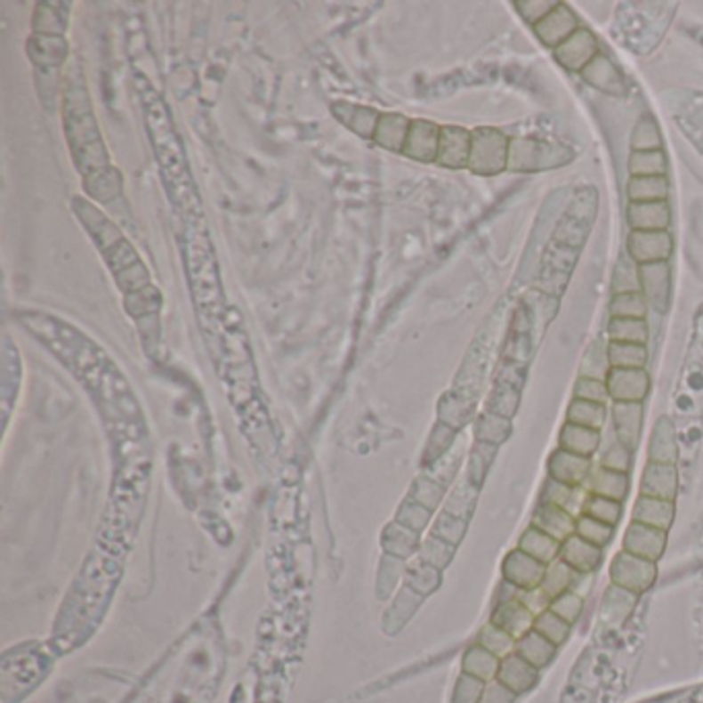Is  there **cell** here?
<instances>
[{"mask_svg": "<svg viewBox=\"0 0 703 703\" xmlns=\"http://www.w3.org/2000/svg\"><path fill=\"white\" fill-rule=\"evenodd\" d=\"M64 133L69 134L73 151L81 145V151L75 155L81 172L89 174L91 169L108 167V155L103 151L83 83H73L69 91H64Z\"/></svg>", "mask_w": 703, "mask_h": 703, "instance_id": "6da1fadb", "label": "cell"}, {"mask_svg": "<svg viewBox=\"0 0 703 703\" xmlns=\"http://www.w3.org/2000/svg\"><path fill=\"white\" fill-rule=\"evenodd\" d=\"M510 161V141L497 128L473 130L468 169L474 175H499Z\"/></svg>", "mask_w": 703, "mask_h": 703, "instance_id": "7a4b0ae2", "label": "cell"}, {"mask_svg": "<svg viewBox=\"0 0 703 703\" xmlns=\"http://www.w3.org/2000/svg\"><path fill=\"white\" fill-rule=\"evenodd\" d=\"M571 161V151L559 142L516 139L510 142L507 169L513 172H538V169L559 167Z\"/></svg>", "mask_w": 703, "mask_h": 703, "instance_id": "3957f363", "label": "cell"}, {"mask_svg": "<svg viewBox=\"0 0 703 703\" xmlns=\"http://www.w3.org/2000/svg\"><path fill=\"white\" fill-rule=\"evenodd\" d=\"M656 576H659V570H656L654 562L631 555L627 551L617 553L609 568V578L615 588L629 592V594L648 592L654 586Z\"/></svg>", "mask_w": 703, "mask_h": 703, "instance_id": "277c9868", "label": "cell"}, {"mask_svg": "<svg viewBox=\"0 0 703 703\" xmlns=\"http://www.w3.org/2000/svg\"><path fill=\"white\" fill-rule=\"evenodd\" d=\"M546 565L537 562L535 557H530L529 553L522 549H513L505 555L504 565H501V576L504 582L512 584L518 590H535L543 584Z\"/></svg>", "mask_w": 703, "mask_h": 703, "instance_id": "5b68a950", "label": "cell"}, {"mask_svg": "<svg viewBox=\"0 0 703 703\" xmlns=\"http://www.w3.org/2000/svg\"><path fill=\"white\" fill-rule=\"evenodd\" d=\"M555 61L571 73H582L598 56V40L590 29L579 28L568 42L553 50Z\"/></svg>", "mask_w": 703, "mask_h": 703, "instance_id": "8992f818", "label": "cell"}, {"mask_svg": "<svg viewBox=\"0 0 703 703\" xmlns=\"http://www.w3.org/2000/svg\"><path fill=\"white\" fill-rule=\"evenodd\" d=\"M668 532L652 529V526L631 522L625 530L623 537V551L631 553V555L643 557L648 562L659 563L660 557L667 551Z\"/></svg>", "mask_w": 703, "mask_h": 703, "instance_id": "52a82bcc", "label": "cell"}, {"mask_svg": "<svg viewBox=\"0 0 703 703\" xmlns=\"http://www.w3.org/2000/svg\"><path fill=\"white\" fill-rule=\"evenodd\" d=\"M607 390L615 402H643L650 394V376L646 369H610Z\"/></svg>", "mask_w": 703, "mask_h": 703, "instance_id": "ba28073f", "label": "cell"}, {"mask_svg": "<svg viewBox=\"0 0 703 703\" xmlns=\"http://www.w3.org/2000/svg\"><path fill=\"white\" fill-rule=\"evenodd\" d=\"M440 134L441 126L433 125V122L413 120L402 155L408 159L421 161V164H432V161L438 159Z\"/></svg>", "mask_w": 703, "mask_h": 703, "instance_id": "9c48e42d", "label": "cell"}, {"mask_svg": "<svg viewBox=\"0 0 703 703\" xmlns=\"http://www.w3.org/2000/svg\"><path fill=\"white\" fill-rule=\"evenodd\" d=\"M627 250L637 264L664 263L673 254V238L668 231H631Z\"/></svg>", "mask_w": 703, "mask_h": 703, "instance_id": "30bf717a", "label": "cell"}, {"mask_svg": "<svg viewBox=\"0 0 703 703\" xmlns=\"http://www.w3.org/2000/svg\"><path fill=\"white\" fill-rule=\"evenodd\" d=\"M471 142L473 133L462 126H441L440 134V151L438 164L448 169L468 167L471 159Z\"/></svg>", "mask_w": 703, "mask_h": 703, "instance_id": "8fae6325", "label": "cell"}, {"mask_svg": "<svg viewBox=\"0 0 703 703\" xmlns=\"http://www.w3.org/2000/svg\"><path fill=\"white\" fill-rule=\"evenodd\" d=\"M640 283L648 305H652L656 311L664 314V311L668 310V302H670L668 260H664V263L640 264Z\"/></svg>", "mask_w": 703, "mask_h": 703, "instance_id": "7c38bea8", "label": "cell"}, {"mask_svg": "<svg viewBox=\"0 0 703 703\" xmlns=\"http://www.w3.org/2000/svg\"><path fill=\"white\" fill-rule=\"evenodd\" d=\"M578 29L579 23L576 12L562 3L557 4V9L549 17H545L535 28L538 40L553 50L559 48L563 42H568Z\"/></svg>", "mask_w": 703, "mask_h": 703, "instance_id": "4fadbf2b", "label": "cell"}, {"mask_svg": "<svg viewBox=\"0 0 703 703\" xmlns=\"http://www.w3.org/2000/svg\"><path fill=\"white\" fill-rule=\"evenodd\" d=\"M679 491V474L675 465H660V462H648L643 468L640 481V496L659 497L675 501Z\"/></svg>", "mask_w": 703, "mask_h": 703, "instance_id": "5bb4252c", "label": "cell"}, {"mask_svg": "<svg viewBox=\"0 0 703 703\" xmlns=\"http://www.w3.org/2000/svg\"><path fill=\"white\" fill-rule=\"evenodd\" d=\"M559 559L568 563L571 570L578 571L579 576H586L601 568L604 559V549L588 543V540H584L582 537L571 535L568 540H563L562 543Z\"/></svg>", "mask_w": 703, "mask_h": 703, "instance_id": "9a60e30c", "label": "cell"}, {"mask_svg": "<svg viewBox=\"0 0 703 703\" xmlns=\"http://www.w3.org/2000/svg\"><path fill=\"white\" fill-rule=\"evenodd\" d=\"M592 473L590 458L584 456L571 454L568 450H555L549 458V479L559 481V483L570 487H582L586 485Z\"/></svg>", "mask_w": 703, "mask_h": 703, "instance_id": "2e32d148", "label": "cell"}, {"mask_svg": "<svg viewBox=\"0 0 703 703\" xmlns=\"http://www.w3.org/2000/svg\"><path fill=\"white\" fill-rule=\"evenodd\" d=\"M28 54L36 70H58L67 62L69 44L64 37L36 34L28 42Z\"/></svg>", "mask_w": 703, "mask_h": 703, "instance_id": "e0dca14e", "label": "cell"}, {"mask_svg": "<svg viewBox=\"0 0 703 703\" xmlns=\"http://www.w3.org/2000/svg\"><path fill=\"white\" fill-rule=\"evenodd\" d=\"M613 421H615L617 440L634 452L642 435L643 405L642 402H615Z\"/></svg>", "mask_w": 703, "mask_h": 703, "instance_id": "ac0fdd59", "label": "cell"}, {"mask_svg": "<svg viewBox=\"0 0 703 703\" xmlns=\"http://www.w3.org/2000/svg\"><path fill=\"white\" fill-rule=\"evenodd\" d=\"M535 619L537 615L520 598H516V601L501 602L496 609V613H493L491 623L497 625L499 629H504L505 634L520 640V637L535 629Z\"/></svg>", "mask_w": 703, "mask_h": 703, "instance_id": "d6986e66", "label": "cell"}, {"mask_svg": "<svg viewBox=\"0 0 703 703\" xmlns=\"http://www.w3.org/2000/svg\"><path fill=\"white\" fill-rule=\"evenodd\" d=\"M576 516L570 513L563 507L553 504H540L537 507L535 518H532V526H537L538 530L546 532L559 543L568 540L571 535H576Z\"/></svg>", "mask_w": 703, "mask_h": 703, "instance_id": "ffe728a7", "label": "cell"}, {"mask_svg": "<svg viewBox=\"0 0 703 703\" xmlns=\"http://www.w3.org/2000/svg\"><path fill=\"white\" fill-rule=\"evenodd\" d=\"M675 520V501L640 496L634 505V522L668 532Z\"/></svg>", "mask_w": 703, "mask_h": 703, "instance_id": "44dd1931", "label": "cell"}, {"mask_svg": "<svg viewBox=\"0 0 703 703\" xmlns=\"http://www.w3.org/2000/svg\"><path fill=\"white\" fill-rule=\"evenodd\" d=\"M627 219L634 231H667L670 223V208L667 200H660V203H631Z\"/></svg>", "mask_w": 703, "mask_h": 703, "instance_id": "7402d4cb", "label": "cell"}, {"mask_svg": "<svg viewBox=\"0 0 703 703\" xmlns=\"http://www.w3.org/2000/svg\"><path fill=\"white\" fill-rule=\"evenodd\" d=\"M582 77L586 83H590L592 87L607 95H621L625 93V83L621 79V73L617 70L613 62L607 56L598 54L588 67L582 70Z\"/></svg>", "mask_w": 703, "mask_h": 703, "instance_id": "603a6c76", "label": "cell"}, {"mask_svg": "<svg viewBox=\"0 0 703 703\" xmlns=\"http://www.w3.org/2000/svg\"><path fill=\"white\" fill-rule=\"evenodd\" d=\"M584 487L590 491V496L609 497L623 504L625 497L629 496V477L625 473H615L604 466H598L596 471L590 473Z\"/></svg>", "mask_w": 703, "mask_h": 703, "instance_id": "cb8c5ba5", "label": "cell"}, {"mask_svg": "<svg viewBox=\"0 0 703 703\" xmlns=\"http://www.w3.org/2000/svg\"><path fill=\"white\" fill-rule=\"evenodd\" d=\"M332 108H335L332 112H335L336 118L341 120L344 126H349L360 136H366V139H374L377 122H380L382 116L380 112H376L372 108L353 106V103H344V101H336Z\"/></svg>", "mask_w": 703, "mask_h": 703, "instance_id": "d4e9b609", "label": "cell"}, {"mask_svg": "<svg viewBox=\"0 0 703 703\" xmlns=\"http://www.w3.org/2000/svg\"><path fill=\"white\" fill-rule=\"evenodd\" d=\"M559 448L571 454L584 456V458H592L601 448V432L574 425V423H565L562 433H559Z\"/></svg>", "mask_w": 703, "mask_h": 703, "instance_id": "484cf974", "label": "cell"}, {"mask_svg": "<svg viewBox=\"0 0 703 703\" xmlns=\"http://www.w3.org/2000/svg\"><path fill=\"white\" fill-rule=\"evenodd\" d=\"M408 130H411V120L402 114H382L377 122L374 141L377 145L388 149V151L402 153L405 149Z\"/></svg>", "mask_w": 703, "mask_h": 703, "instance_id": "4316f807", "label": "cell"}, {"mask_svg": "<svg viewBox=\"0 0 703 703\" xmlns=\"http://www.w3.org/2000/svg\"><path fill=\"white\" fill-rule=\"evenodd\" d=\"M518 549H522L524 553H529L530 557H535L537 562L549 565L559 559V551H562V543L555 540L553 537L546 535V532L538 530L537 526H529L524 530V535L520 537Z\"/></svg>", "mask_w": 703, "mask_h": 703, "instance_id": "83f0119b", "label": "cell"}, {"mask_svg": "<svg viewBox=\"0 0 703 703\" xmlns=\"http://www.w3.org/2000/svg\"><path fill=\"white\" fill-rule=\"evenodd\" d=\"M499 681L504 683L505 689L513 693H522L530 689L532 683L537 681V670L532 664L526 662L522 656L513 654L501 662L499 667Z\"/></svg>", "mask_w": 703, "mask_h": 703, "instance_id": "f1b7e54d", "label": "cell"}, {"mask_svg": "<svg viewBox=\"0 0 703 703\" xmlns=\"http://www.w3.org/2000/svg\"><path fill=\"white\" fill-rule=\"evenodd\" d=\"M650 462H660V465H675L679 456V446H676V433L673 423L667 416H662L656 423L652 440H650Z\"/></svg>", "mask_w": 703, "mask_h": 703, "instance_id": "f546056e", "label": "cell"}, {"mask_svg": "<svg viewBox=\"0 0 703 703\" xmlns=\"http://www.w3.org/2000/svg\"><path fill=\"white\" fill-rule=\"evenodd\" d=\"M69 4L58 3H40L34 12V29L37 36H56L62 37L69 25Z\"/></svg>", "mask_w": 703, "mask_h": 703, "instance_id": "4dcf8cb0", "label": "cell"}, {"mask_svg": "<svg viewBox=\"0 0 703 703\" xmlns=\"http://www.w3.org/2000/svg\"><path fill=\"white\" fill-rule=\"evenodd\" d=\"M586 499H579V487H570L559 483V481L546 479V483L543 487V493H540V504H553L563 507L570 513H574L576 518H579L584 513Z\"/></svg>", "mask_w": 703, "mask_h": 703, "instance_id": "1f68e13d", "label": "cell"}, {"mask_svg": "<svg viewBox=\"0 0 703 703\" xmlns=\"http://www.w3.org/2000/svg\"><path fill=\"white\" fill-rule=\"evenodd\" d=\"M578 578H579L578 571L571 570L568 563L562 562V559H555V562L546 565L540 590H543L545 594L553 601V598H557V596L565 594V592L574 590Z\"/></svg>", "mask_w": 703, "mask_h": 703, "instance_id": "d6a6232c", "label": "cell"}, {"mask_svg": "<svg viewBox=\"0 0 703 703\" xmlns=\"http://www.w3.org/2000/svg\"><path fill=\"white\" fill-rule=\"evenodd\" d=\"M627 192L631 203H660L668 198V178L667 175L631 178Z\"/></svg>", "mask_w": 703, "mask_h": 703, "instance_id": "836d02e7", "label": "cell"}, {"mask_svg": "<svg viewBox=\"0 0 703 703\" xmlns=\"http://www.w3.org/2000/svg\"><path fill=\"white\" fill-rule=\"evenodd\" d=\"M609 363L610 369H646L648 363L646 344L609 341Z\"/></svg>", "mask_w": 703, "mask_h": 703, "instance_id": "e575fe53", "label": "cell"}, {"mask_svg": "<svg viewBox=\"0 0 703 703\" xmlns=\"http://www.w3.org/2000/svg\"><path fill=\"white\" fill-rule=\"evenodd\" d=\"M85 188L91 197L100 200V203H109L116 194L122 190V178L120 172H116L112 167H101L95 174H89L85 180Z\"/></svg>", "mask_w": 703, "mask_h": 703, "instance_id": "d590c367", "label": "cell"}, {"mask_svg": "<svg viewBox=\"0 0 703 703\" xmlns=\"http://www.w3.org/2000/svg\"><path fill=\"white\" fill-rule=\"evenodd\" d=\"M474 433H477V441H483V444H491V446L499 448L507 438H510L512 421L507 419V416H501L497 413L487 411L479 416L477 427H474Z\"/></svg>", "mask_w": 703, "mask_h": 703, "instance_id": "8d00e7d4", "label": "cell"}, {"mask_svg": "<svg viewBox=\"0 0 703 703\" xmlns=\"http://www.w3.org/2000/svg\"><path fill=\"white\" fill-rule=\"evenodd\" d=\"M553 654H555V646L535 629L518 640V656H522L535 668L545 667L553 659Z\"/></svg>", "mask_w": 703, "mask_h": 703, "instance_id": "74e56055", "label": "cell"}, {"mask_svg": "<svg viewBox=\"0 0 703 703\" xmlns=\"http://www.w3.org/2000/svg\"><path fill=\"white\" fill-rule=\"evenodd\" d=\"M604 421H607V407L598 405V402L574 399L568 408V423H574V425L590 427L601 432Z\"/></svg>", "mask_w": 703, "mask_h": 703, "instance_id": "f35d334b", "label": "cell"}, {"mask_svg": "<svg viewBox=\"0 0 703 703\" xmlns=\"http://www.w3.org/2000/svg\"><path fill=\"white\" fill-rule=\"evenodd\" d=\"M609 338L610 343L646 344L648 324L646 320H634V318H610Z\"/></svg>", "mask_w": 703, "mask_h": 703, "instance_id": "ab89813d", "label": "cell"}, {"mask_svg": "<svg viewBox=\"0 0 703 703\" xmlns=\"http://www.w3.org/2000/svg\"><path fill=\"white\" fill-rule=\"evenodd\" d=\"M667 155L664 151H634L629 159V172L634 178L667 175Z\"/></svg>", "mask_w": 703, "mask_h": 703, "instance_id": "60d3db41", "label": "cell"}, {"mask_svg": "<svg viewBox=\"0 0 703 703\" xmlns=\"http://www.w3.org/2000/svg\"><path fill=\"white\" fill-rule=\"evenodd\" d=\"M520 390H522V386L497 380L496 390H493L491 400H489V411L512 419V416L516 415L518 405H520Z\"/></svg>", "mask_w": 703, "mask_h": 703, "instance_id": "b9f144b4", "label": "cell"}, {"mask_svg": "<svg viewBox=\"0 0 703 703\" xmlns=\"http://www.w3.org/2000/svg\"><path fill=\"white\" fill-rule=\"evenodd\" d=\"M646 314H648V302L642 291L613 295V302H610V318H634V320H646Z\"/></svg>", "mask_w": 703, "mask_h": 703, "instance_id": "7bdbcfd3", "label": "cell"}, {"mask_svg": "<svg viewBox=\"0 0 703 703\" xmlns=\"http://www.w3.org/2000/svg\"><path fill=\"white\" fill-rule=\"evenodd\" d=\"M584 513L586 516L601 520V522L613 526L615 529V526L621 522L623 504L621 501H615V499H609V497L588 496V499H586V505H584Z\"/></svg>", "mask_w": 703, "mask_h": 703, "instance_id": "ee69618b", "label": "cell"}, {"mask_svg": "<svg viewBox=\"0 0 703 703\" xmlns=\"http://www.w3.org/2000/svg\"><path fill=\"white\" fill-rule=\"evenodd\" d=\"M576 535L582 537L584 540H588V543L604 549V546H609L610 540H613L615 529L613 526L601 522V520L582 513V516L576 520Z\"/></svg>", "mask_w": 703, "mask_h": 703, "instance_id": "f6af8a7d", "label": "cell"}, {"mask_svg": "<svg viewBox=\"0 0 703 703\" xmlns=\"http://www.w3.org/2000/svg\"><path fill=\"white\" fill-rule=\"evenodd\" d=\"M637 291H642L640 264H637L631 256H623L615 269L613 293L615 295H621V293H637Z\"/></svg>", "mask_w": 703, "mask_h": 703, "instance_id": "bcb514c9", "label": "cell"}, {"mask_svg": "<svg viewBox=\"0 0 703 703\" xmlns=\"http://www.w3.org/2000/svg\"><path fill=\"white\" fill-rule=\"evenodd\" d=\"M496 454H497V446L483 444V441H477V444H474V450L471 452V462H468V477H471L474 487L483 485Z\"/></svg>", "mask_w": 703, "mask_h": 703, "instance_id": "7dc6e473", "label": "cell"}, {"mask_svg": "<svg viewBox=\"0 0 703 703\" xmlns=\"http://www.w3.org/2000/svg\"><path fill=\"white\" fill-rule=\"evenodd\" d=\"M570 627L571 625L568 621H563L562 617H557L553 610H545V613L537 615L535 619V631L546 637L553 646H562V643L568 640Z\"/></svg>", "mask_w": 703, "mask_h": 703, "instance_id": "c3c4849f", "label": "cell"}, {"mask_svg": "<svg viewBox=\"0 0 703 703\" xmlns=\"http://www.w3.org/2000/svg\"><path fill=\"white\" fill-rule=\"evenodd\" d=\"M609 372H610L609 344L604 347L601 343H594L590 347V351H586L582 363V377H594V380L607 382Z\"/></svg>", "mask_w": 703, "mask_h": 703, "instance_id": "681fc988", "label": "cell"}, {"mask_svg": "<svg viewBox=\"0 0 703 703\" xmlns=\"http://www.w3.org/2000/svg\"><path fill=\"white\" fill-rule=\"evenodd\" d=\"M634 151H662V136L656 122L646 116L634 130Z\"/></svg>", "mask_w": 703, "mask_h": 703, "instance_id": "f907efd6", "label": "cell"}, {"mask_svg": "<svg viewBox=\"0 0 703 703\" xmlns=\"http://www.w3.org/2000/svg\"><path fill=\"white\" fill-rule=\"evenodd\" d=\"M582 607H584L582 596L576 594L574 590H570L562 596L553 598L549 610H553V613H555L557 617H562L563 621L574 625L579 619V615H582Z\"/></svg>", "mask_w": 703, "mask_h": 703, "instance_id": "816d5d0a", "label": "cell"}, {"mask_svg": "<svg viewBox=\"0 0 703 703\" xmlns=\"http://www.w3.org/2000/svg\"><path fill=\"white\" fill-rule=\"evenodd\" d=\"M557 4L555 0H518L516 9L526 23L537 28L545 17H549L557 9Z\"/></svg>", "mask_w": 703, "mask_h": 703, "instance_id": "f5cc1de1", "label": "cell"}, {"mask_svg": "<svg viewBox=\"0 0 703 703\" xmlns=\"http://www.w3.org/2000/svg\"><path fill=\"white\" fill-rule=\"evenodd\" d=\"M574 399L598 402V405H607L609 400V390L607 382L594 380V377H578L576 388H574Z\"/></svg>", "mask_w": 703, "mask_h": 703, "instance_id": "db71d44e", "label": "cell"}, {"mask_svg": "<svg viewBox=\"0 0 703 703\" xmlns=\"http://www.w3.org/2000/svg\"><path fill=\"white\" fill-rule=\"evenodd\" d=\"M631 454H634V452H631L627 446H623L621 441L617 440L615 444H610L607 448V452L602 454L601 466L609 468V471L627 474L629 468H631V458H634V456H631Z\"/></svg>", "mask_w": 703, "mask_h": 703, "instance_id": "11a10c76", "label": "cell"}, {"mask_svg": "<svg viewBox=\"0 0 703 703\" xmlns=\"http://www.w3.org/2000/svg\"><path fill=\"white\" fill-rule=\"evenodd\" d=\"M466 532V522L452 513H441L435 524V535L450 545H458Z\"/></svg>", "mask_w": 703, "mask_h": 703, "instance_id": "9f6ffc18", "label": "cell"}, {"mask_svg": "<svg viewBox=\"0 0 703 703\" xmlns=\"http://www.w3.org/2000/svg\"><path fill=\"white\" fill-rule=\"evenodd\" d=\"M643 703H703V685L679 689V691L659 695V698L648 699Z\"/></svg>", "mask_w": 703, "mask_h": 703, "instance_id": "6f0895ef", "label": "cell"}, {"mask_svg": "<svg viewBox=\"0 0 703 703\" xmlns=\"http://www.w3.org/2000/svg\"><path fill=\"white\" fill-rule=\"evenodd\" d=\"M483 642H485V648L489 650V652H505V650L513 643V637L510 634H505L504 629H499L497 625L491 623L489 627L485 629Z\"/></svg>", "mask_w": 703, "mask_h": 703, "instance_id": "680465c9", "label": "cell"}]
</instances>
